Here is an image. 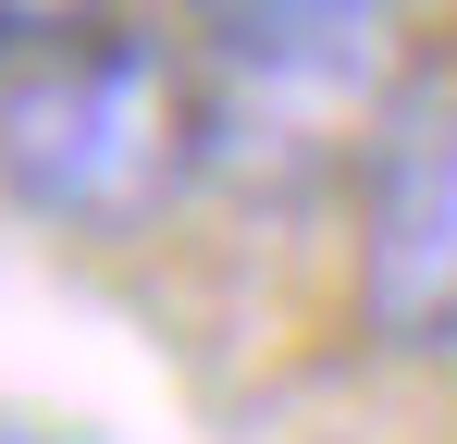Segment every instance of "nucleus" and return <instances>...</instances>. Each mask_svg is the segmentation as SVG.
Here are the masks:
<instances>
[{"label":"nucleus","instance_id":"f257e3e1","mask_svg":"<svg viewBox=\"0 0 457 444\" xmlns=\"http://www.w3.org/2000/svg\"><path fill=\"white\" fill-rule=\"evenodd\" d=\"M198 173H211L198 62L137 37V25L25 50V74H0V185L50 234L137 247V234H161V210Z\"/></svg>","mask_w":457,"mask_h":444},{"label":"nucleus","instance_id":"f03ea898","mask_svg":"<svg viewBox=\"0 0 457 444\" xmlns=\"http://www.w3.org/2000/svg\"><path fill=\"white\" fill-rule=\"evenodd\" d=\"M408 86H420L408 0H285V12L211 25V62H198L211 173L260 185V198H309L383 148Z\"/></svg>","mask_w":457,"mask_h":444},{"label":"nucleus","instance_id":"7ed1b4c3","mask_svg":"<svg viewBox=\"0 0 457 444\" xmlns=\"http://www.w3.org/2000/svg\"><path fill=\"white\" fill-rule=\"evenodd\" d=\"M359 333L457 358V62H420L408 111L359 160Z\"/></svg>","mask_w":457,"mask_h":444},{"label":"nucleus","instance_id":"20e7f679","mask_svg":"<svg viewBox=\"0 0 457 444\" xmlns=\"http://www.w3.org/2000/svg\"><path fill=\"white\" fill-rule=\"evenodd\" d=\"M0 25H12V50H62L112 25V0H0Z\"/></svg>","mask_w":457,"mask_h":444},{"label":"nucleus","instance_id":"39448f33","mask_svg":"<svg viewBox=\"0 0 457 444\" xmlns=\"http://www.w3.org/2000/svg\"><path fill=\"white\" fill-rule=\"evenodd\" d=\"M198 25H247V12H285V0H186Z\"/></svg>","mask_w":457,"mask_h":444},{"label":"nucleus","instance_id":"423d86ee","mask_svg":"<svg viewBox=\"0 0 457 444\" xmlns=\"http://www.w3.org/2000/svg\"><path fill=\"white\" fill-rule=\"evenodd\" d=\"M0 62H12V25H0Z\"/></svg>","mask_w":457,"mask_h":444}]
</instances>
